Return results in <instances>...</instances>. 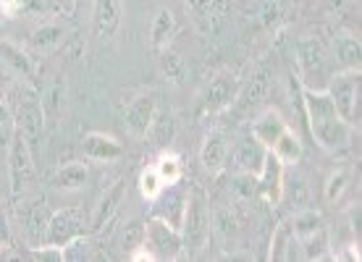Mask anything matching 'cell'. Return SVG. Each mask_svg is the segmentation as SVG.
I'll use <instances>...</instances> for the list:
<instances>
[{"label":"cell","mask_w":362,"mask_h":262,"mask_svg":"<svg viewBox=\"0 0 362 262\" xmlns=\"http://www.w3.org/2000/svg\"><path fill=\"white\" fill-rule=\"evenodd\" d=\"M305 95V116L310 121V134L326 153H341L352 142V124L339 116L334 100L326 90H302Z\"/></svg>","instance_id":"1"},{"label":"cell","mask_w":362,"mask_h":262,"mask_svg":"<svg viewBox=\"0 0 362 262\" xmlns=\"http://www.w3.org/2000/svg\"><path fill=\"white\" fill-rule=\"evenodd\" d=\"M336 73L334 58L320 40H299L297 42V79L302 90H326L328 79Z\"/></svg>","instance_id":"2"},{"label":"cell","mask_w":362,"mask_h":262,"mask_svg":"<svg viewBox=\"0 0 362 262\" xmlns=\"http://www.w3.org/2000/svg\"><path fill=\"white\" fill-rule=\"evenodd\" d=\"M181 239H184V254H199L210 242V205L208 197L194 189L187 197V210L181 220Z\"/></svg>","instance_id":"3"},{"label":"cell","mask_w":362,"mask_h":262,"mask_svg":"<svg viewBox=\"0 0 362 262\" xmlns=\"http://www.w3.org/2000/svg\"><path fill=\"white\" fill-rule=\"evenodd\" d=\"M13 105V126L29 147L35 150L40 145V139L45 134V110H42V97L37 95L32 87H21L16 92V100H11Z\"/></svg>","instance_id":"4"},{"label":"cell","mask_w":362,"mask_h":262,"mask_svg":"<svg viewBox=\"0 0 362 262\" xmlns=\"http://www.w3.org/2000/svg\"><path fill=\"white\" fill-rule=\"evenodd\" d=\"M8 179L13 197H27L29 191L37 186V171H35V150L29 142L13 129L8 145Z\"/></svg>","instance_id":"5"},{"label":"cell","mask_w":362,"mask_h":262,"mask_svg":"<svg viewBox=\"0 0 362 262\" xmlns=\"http://www.w3.org/2000/svg\"><path fill=\"white\" fill-rule=\"evenodd\" d=\"M326 92L346 124H360V71H336Z\"/></svg>","instance_id":"6"},{"label":"cell","mask_w":362,"mask_h":262,"mask_svg":"<svg viewBox=\"0 0 362 262\" xmlns=\"http://www.w3.org/2000/svg\"><path fill=\"white\" fill-rule=\"evenodd\" d=\"M145 249L153 254L155 260H179L181 254H184L181 231L168 226L160 218H150L145 234Z\"/></svg>","instance_id":"7"},{"label":"cell","mask_w":362,"mask_h":262,"mask_svg":"<svg viewBox=\"0 0 362 262\" xmlns=\"http://www.w3.org/2000/svg\"><path fill=\"white\" fill-rule=\"evenodd\" d=\"M239 87L242 84H239L234 73H218V76H213L210 84L205 87V92H202V97H199V110L205 116H216V113L231 110Z\"/></svg>","instance_id":"8"},{"label":"cell","mask_w":362,"mask_h":262,"mask_svg":"<svg viewBox=\"0 0 362 262\" xmlns=\"http://www.w3.org/2000/svg\"><path fill=\"white\" fill-rule=\"evenodd\" d=\"M87 234L84 228V218L79 210L74 208H64V210H55L50 213V223H47V236H45V244H55V246H64L74 239Z\"/></svg>","instance_id":"9"},{"label":"cell","mask_w":362,"mask_h":262,"mask_svg":"<svg viewBox=\"0 0 362 262\" xmlns=\"http://www.w3.org/2000/svg\"><path fill=\"white\" fill-rule=\"evenodd\" d=\"M187 197L189 194L184 189H179V184L163 186V191L153 199V218H160L168 226L181 231V220H184V210H187Z\"/></svg>","instance_id":"10"},{"label":"cell","mask_w":362,"mask_h":262,"mask_svg":"<svg viewBox=\"0 0 362 262\" xmlns=\"http://www.w3.org/2000/svg\"><path fill=\"white\" fill-rule=\"evenodd\" d=\"M155 110H158L155 92H145V95H139V97L132 100L127 108V118H124L129 134L134 136V139H145L147 131H150V124H153Z\"/></svg>","instance_id":"11"},{"label":"cell","mask_w":362,"mask_h":262,"mask_svg":"<svg viewBox=\"0 0 362 262\" xmlns=\"http://www.w3.org/2000/svg\"><path fill=\"white\" fill-rule=\"evenodd\" d=\"M121 27V0H95L92 3V35L100 42H110Z\"/></svg>","instance_id":"12"},{"label":"cell","mask_w":362,"mask_h":262,"mask_svg":"<svg viewBox=\"0 0 362 262\" xmlns=\"http://www.w3.org/2000/svg\"><path fill=\"white\" fill-rule=\"evenodd\" d=\"M268 87H271L268 73L257 71L250 82L239 87L234 105H231V113L234 116H250V113H255V110L263 105V100L268 97Z\"/></svg>","instance_id":"13"},{"label":"cell","mask_w":362,"mask_h":262,"mask_svg":"<svg viewBox=\"0 0 362 262\" xmlns=\"http://www.w3.org/2000/svg\"><path fill=\"white\" fill-rule=\"evenodd\" d=\"M284 168H286V165L281 163L279 157L268 150L263 160V168L257 173V181H260V197H263L271 208L281 205V194H284Z\"/></svg>","instance_id":"14"},{"label":"cell","mask_w":362,"mask_h":262,"mask_svg":"<svg viewBox=\"0 0 362 262\" xmlns=\"http://www.w3.org/2000/svg\"><path fill=\"white\" fill-rule=\"evenodd\" d=\"M82 153L87 160H95V163H113L124 155V145L105 131H90L82 139Z\"/></svg>","instance_id":"15"},{"label":"cell","mask_w":362,"mask_h":262,"mask_svg":"<svg viewBox=\"0 0 362 262\" xmlns=\"http://www.w3.org/2000/svg\"><path fill=\"white\" fill-rule=\"evenodd\" d=\"M228 136L226 131H221V129H213L208 136H205V142L199 147V163L208 173H218L223 171V165L228 160Z\"/></svg>","instance_id":"16"},{"label":"cell","mask_w":362,"mask_h":262,"mask_svg":"<svg viewBox=\"0 0 362 262\" xmlns=\"http://www.w3.org/2000/svg\"><path fill=\"white\" fill-rule=\"evenodd\" d=\"M124 197H127V181L121 179V181H116V184L100 197L98 205H95V213H92V220H90L92 231H103V228L108 226L110 220H113V215L118 213V208H121Z\"/></svg>","instance_id":"17"},{"label":"cell","mask_w":362,"mask_h":262,"mask_svg":"<svg viewBox=\"0 0 362 262\" xmlns=\"http://www.w3.org/2000/svg\"><path fill=\"white\" fill-rule=\"evenodd\" d=\"M331 58H334L336 71H360V58H362L360 37H352V35L336 37L334 45H331Z\"/></svg>","instance_id":"18"},{"label":"cell","mask_w":362,"mask_h":262,"mask_svg":"<svg viewBox=\"0 0 362 262\" xmlns=\"http://www.w3.org/2000/svg\"><path fill=\"white\" fill-rule=\"evenodd\" d=\"M268 260H276V262L302 260V257H299V244H297V239H294V231H291L289 220H281L279 226L273 228Z\"/></svg>","instance_id":"19"},{"label":"cell","mask_w":362,"mask_h":262,"mask_svg":"<svg viewBox=\"0 0 362 262\" xmlns=\"http://www.w3.org/2000/svg\"><path fill=\"white\" fill-rule=\"evenodd\" d=\"M284 131H286V121H284V116H281L279 110H273V108L263 110V113L252 121V136L265 147V150H271V147L276 145V139H279Z\"/></svg>","instance_id":"20"},{"label":"cell","mask_w":362,"mask_h":262,"mask_svg":"<svg viewBox=\"0 0 362 262\" xmlns=\"http://www.w3.org/2000/svg\"><path fill=\"white\" fill-rule=\"evenodd\" d=\"M265 150L255 136L245 139V142H239L234 150V163H236V171H245V173H260L263 168V160H265Z\"/></svg>","instance_id":"21"},{"label":"cell","mask_w":362,"mask_h":262,"mask_svg":"<svg viewBox=\"0 0 362 262\" xmlns=\"http://www.w3.org/2000/svg\"><path fill=\"white\" fill-rule=\"evenodd\" d=\"M176 35V16H173L171 8H158V13L153 16V24H150V45L153 50H165L171 47V40Z\"/></svg>","instance_id":"22"},{"label":"cell","mask_w":362,"mask_h":262,"mask_svg":"<svg viewBox=\"0 0 362 262\" xmlns=\"http://www.w3.org/2000/svg\"><path fill=\"white\" fill-rule=\"evenodd\" d=\"M210 231L223 242V244H234L239 236V220H236L234 210L226 205H218L210 210Z\"/></svg>","instance_id":"23"},{"label":"cell","mask_w":362,"mask_h":262,"mask_svg":"<svg viewBox=\"0 0 362 262\" xmlns=\"http://www.w3.org/2000/svg\"><path fill=\"white\" fill-rule=\"evenodd\" d=\"M47 223H50V213H47L45 202H35L29 213L24 215V231H27V239L32 246L45 244L47 236Z\"/></svg>","instance_id":"24"},{"label":"cell","mask_w":362,"mask_h":262,"mask_svg":"<svg viewBox=\"0 0 362 262\" xmlns=\"http://www.w3.org/2000/svg\"><path fill=\"white\" fill-rule=\"evenodd\" d=\"M66 108V82L64 76H55L53 82L47 84L45 95H42V110H45V121L58 124V118Z\"/></svg>","instance_id":"25"},{"label":"cell","mask_w":362,"mask_h":262,"mask_svg":"<svg viewBox=\"0 0 362 262\" xmlns=\"http://www.w3.org/2000/svg\"><path fill=\"white\" fill-rule=\"evenodd\" d=\"M291 223V231H294V239H308L313 234H320V231H326V220L323 215L313 208H302L294 213V218L289 220Z\"/></svg>","instance_id":"26"},{"label":"cell","mask_w":362,"mask_h":262,"mask_svg":"<svg viewBox=\"0 0 362 262\" xmlns=\"http://www.w3.org/2000/svg\"><path fill=\"white\" fill-rule=\"evenodd\" d=\"M66 40V29L61 24H42L40 29L32 32V40H29V45L35 47L37 53H53L58 47L64 45Z\"/></svg>","instance_id":"27"},{"label":"cell","mask_w":362,"mask_h":262,"mask_svg":"<svg viewBox=\"0 0 362 262\" xmlns=\"http://www.w3.org/2000/svg\"><path fill=\"white\" fill-rule=\"evenodd\" d=\"M87 179H90V173H87V165L84 163H66L55 171L53 184H55V189L76 191L87 184Z\"/></svg>","instance_id":"28"},{"label":"cell","mask_w":362,"mask_h":262,"mask_svg":"<svg viewBox=\"0 0 362 262\" xmlns=\"http://www.w3.org/2000/svg\"><path fill=\"white\" fill-rule=\"evenodd\" d=\"M271 153L279 157L284 165H297L299 160H302V155H305V150H302V142H299V136L291 131L289 126H286V131L276 139V145L271 147Z\"/></svg>","instance_id":"29"},{"label":"cell","mask_w":362,"mask_h":262,"mask_svg":"<svg viewBox=\"0 0 362 262\" xmlns=\"http://www.w3.org/2000/svg\"><path fill=\"white\" fill-rule=\"evenodd\" d=\"M147 134L153 136V142L158 147L168 150V145L173 142V134H176V121L168 110H155L153 124H150V131Z\"/></svg>","instance_id":"30"},{"label":"cell","mask_w":362,"mask_h":262,"mask_svg":"<svg viewBox=\"0 0 362 262\" xmlns=\"http://www.w3.org/2000/svg\"><path fill=\"white\" fill-rule=\"evenodd\" d=\"M155 171L160 176L165 186H171V184H179L181 176H184V163H181V157L171 150H163L160 157L155 160Z\"/></svg>","instance_id":"31"},{"label":"cell","mask_w":362,"mask_h":262,"mask_svg":"<svg viewBox=\"0 0 362 262\" xmlns=\"http://www.w3.org/2000/svg\"><path fill=\"white\" fill-rule=\"evenodd\" d=\"M0 64H6L13 73H21L24 79L32 76V61L21 47L11 45V42H0Z\"/></svg>","instance_id":"32"},{"label":"cell","mask_w":362,"mask_h":262,"mask_svg":"<svg viewBox=\"0 0 362 262\" xmlns=\"http://www.w3.org/2000/svg\"><path fill=\"white\" fill-rule=\"evenodd\" d=\"M228 11H231V0H205V6H202L197 18H205V29L208 32H218L226 24Z\"/></svg>","instance_id":"33"},{"label":"cell","mask_w":362,"mask_h":262,"mask_svg":"<svg viewBox=\"0 0 362 262\" xmlns=\"http://www.w3.org/2000/svg\"><path fill=\"white\" fill-rule=\"evenodd\" d=\"M349 184H352V171L349 168H336L334 173H328L326 184H323V197H326V202H331V205L339 202L346 194Z\"/></svg>","instance_id":"34"},{"label":"cell","mask_w":362,"mask_h":262,"mask_svg":"<svg viewBox=\"0 0 362 262\" xmlns=\"http://www.w3.org/2000/svg\"><path fill=\"white\" fill-rule=\"evenodd\" d=\"M299 257L302 260H326L328 257V228L320 234H313L308 239H299Z\"/></svg>","instance_id":"35"},{"label":"cell","mask_w":362,"mask_h":262,"mask_svg":"<svg viewBox=\"0 0 362 262\" xmlns=\"http://www.w3.org/2000/svg\"><path fill=\"white\" fill-rule=\"evenodd\" d=\"M160 71H163L165 79H171L173 84H181L184 82V76H187V64H184V58H181L176 50H171V47H165V50H160Z\"/></svg>","instance_id":"36"},{"label":"cell","mask_w":362,"mask_h":262,"mask_svg":"<svg viewBox=\"0 0 362 262\" xmlns=\"http://www.w3.org/2000/svg\"><path fill=\"white\" fill-rule=\"evenodd\" d=\"M231 191H234V197L242 199V202H250V199L260 197V181H257V173L236 171Z\"/></svg>","instance_id":"37"},{"label":"cell","mask_w":362,"mask_h":262,"mask_svg":"<svg viewBox=\"0 0 362 262\" xmlns=\"http://www.w3.org/2000/svg\"><path fill=\"white\" fill-rule=\"evenodd\" d=\"M145 234H147V223H142V220H132V223L124 226V231H121V246H124L127 257L145 246Z\"/></svg>","instance_id":"38"},{"label":"cell","mask_w":362,"mask_h":262,"mask_svg":"<svg viewBox=\"0 0 362 262\" xmlns=\"http://www.w3.org/2000/svg\"><path fill=\"white\" fill-rule=\"evenodd\" d=\"M136 186H139V191H142V197H145L147 202H153V199L163 191L165 184L160 181V176H158V171H155V165H150V168H145V171L139 173Z\"/></svg>","instance_id":"39"},{"label":"cell","mask_w":362,"mask_h":262,"mask_svg":"<svg viewBox=\"0 0 362 262\" xmlns=\"http://www.w3.org/2000/svg\"><path fill=\"white\" fill-rule=\"evenodd\" d=\"M64 249V260L66 262H82L90 257V239L87 236H79V239H74V242H69V244L61 246Z\"/></svg>","instance_id":"40"},{"label":"cell","mask_w":362,"mask_h":262,"mask_svg":"<svg viewBox=\"0 0 362 262\" xmlns=\"http://www.w3.org/2000/svg\"><path fill=\"white\" fill-rule=\"evenodd\" d=\"M0 126H13V105L6 92H0Z\"/></svg>","instance_id":"41"},{"label":"cell","mask_w":362,"mask_h":262,"mask_svg":"<svg viewBox=\"0 0 362 262\" xmlns=\"http://www.w3.org/2000/svg\"><path fill=\"white\" fill-rule=\"evenodd\" d=\"M11 244H13V234H11L8 218L0 213V254L6 252V249H11Z\"/></svg>","instance_id":"42"},{"label":"cell","mask_w":362,"mask_h":262,"mask_svg":"<svg viewBox=\"0 0 362 262\" xmlns=\"http://www.w3.org/2000/svg\"><path fill=\"white\" fill-rule=\"evenodd\" d=\"M24 6H27V0H0V13L6 18H13L21 13Z\"/></svg>","instance_id":"43"},{"label":"cell","mask_w":362,"mask_h":262,"mask_svg":"<svg viewBox=\"0 0 362 262\" xmlns=\"http://www.w3.org/2000/svg\"><path fill=\"white\" fill-rule=\"evenodd\" d=\"M349 3H352V0H323V6H326L328 13H341Z\"/></svg>","instance_id":"44"}]
</instances>
